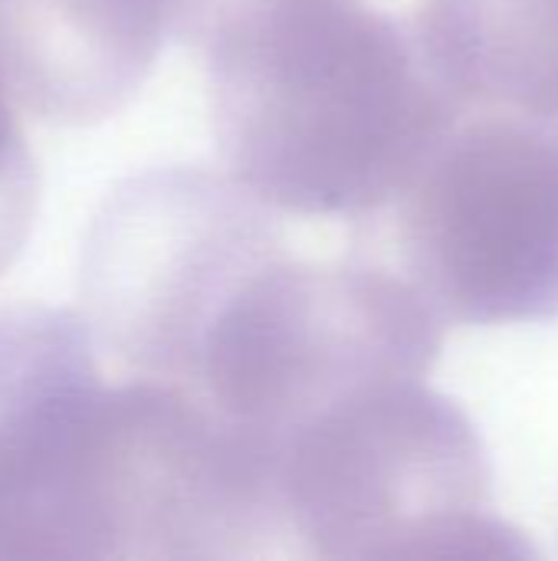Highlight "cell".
Masks as SVG:
<instances>
[{
  "label": "cell",
  "instance_id": "cell-5",
  "mask_svg": "<svg viewBox=\"0 0 558 561\" xmlns=\"http://www.w3.org/2000/svg\"><path fill=\"white\" fill-rule=\"evenodd\" d=\"M411 30L464 112L558 125V0H421Z\"/></svg>",
  "mask_w": 558,
  "mask_h": 561
},
{
  "label": "cell",
  "instance_id": "cell-3",
  "mask_svg": "<svg viewBox=\"0 0 558 561\" xmlns=\"http://www.w3.org/2000/svg\"><path fill=\"white\" fill-rule=\"evenodd\" d=\"M447 322L398 270L368 260L266 263L220 312L201 355L207 401L273 447L372 388L424 381Z\"/></svg>",
  "mask_w": 558,
  "mask_h": 561
},
{
  "label": "cell",
  "instance_id": "cell-2",
  "mask_svg": "<svg viewBox=\"0 0 558 561\" xmlns=\"http://www.w3.org/2000/svg\"><path fill=\"white\" fill-rule=\"evenodd\" d=\"M283 552L316 561L529 559L490 510L474 421L424 381L372 388L273 447Z\"/></svg>",
  "mask_w": 558,
  "mask_h": 561
},
{
  "label": "cell",
  "instance_id": "cell-4",
  "mask_svg": "<svg viewBox=\"0 0 558 561\" xmlns=\"http://www.w3.org/2000/svg\"><path fill=\"white\" fill-rule=\"evenodd\" d=\"M388 207L398 273L447 325L558 316V125L457 122Z\"/></svg>",
  "mask_w": 558,
  "mask_h": 561
},
{
  "label": "cell",
  "instance_id": "cell-1",
  "mask_svg": "<svg viewBox=\"0 0 558 561\" xmlns=\"http://www.w3.org/2000/svg\"><path fill=\"white\" fill-rule=\"evenodd\" d=\"M210 89L237 184L299 217H368L411 184L464 105L368 0H227Z\"/></svg>",
  "mask_w": 558,
  "mask_h": 561
}]
</instances>
